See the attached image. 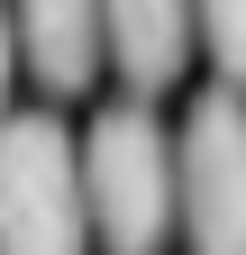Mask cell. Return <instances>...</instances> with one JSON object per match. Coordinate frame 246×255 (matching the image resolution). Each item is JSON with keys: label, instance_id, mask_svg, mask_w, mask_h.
<instances>
[{"label": "cell", "instance_id": "obj_4", "mask_svg": "<svg viewBox=\"0 0 246 255\" xmlns=\"http://www.w3.org/2000/svg\"><path fill=\"white\" fill-rule=\"evenodd\" d=\"M110 9V64L119 82L137 91V101H155V91L182 82V64L201 46V9L192 0H101Z\"/></svg>", "mask_w": 246, "mask_h": 255}, {"label": "cell", "instance_id": "obj_5", "mask_svg": "<svg viewBox=\"0 0 246 255\" xmlns=\"http://www.w3.org/2000/svg\"><path fill=\"white\" fill-rule=\"evenodd\" d=\"M18 55L46 91H91L110 64V9L101 0H18Z\"/></svg>", "mask_w": 246, "mask_h": 255}, {"label": "cell", "instance_id": "obj_7", "mask_svg": "<svg viewBox=\"0 0 246 255\" xmlns=\"http://www.w3.org/2000/svg\"><path fill=\"white\" fill-rule=\"evenodd\" d=\"M9 73H18V9H0V128H9Z\"/></svg>", "mask_w": 246, "mask_h": 255}, {"label": "cell", "instance_id": "obj_6", "mask_svg": "<svg viewBox=\"0 0 246 255\" xmlns=\"http://www.w3.org/2000/svg\"><path fill=\"white\" fill-rule=\"evenodd\" d=\"M192 9H201V46L219 82H246V0H192Z\"/></svg>", "mask_w": 246, "mask_h": 255}, {"label": "cell", "instance_id": "obj_1", "mask_svg": "<svg viewBox=\"0 0 246 255\" xmlns=\"http://www.w3.org/2000/svg\"><path fill=\"white\" fill-rule=\"evenodd\" d=\"M82 201H91V237L110 255H164L182 228V164L173 137L146 101H110L82 137Z\"/></svg>", "mask_w": 246, "mask_h": 255}, {"label": "cell", "instance_id": "obj_2", "mask_svg": "<svg viewBox=\"0 0 246 255\" xmlns=\"http://www.w3.org/2000/svg\"><path fill=\"white\" fill-rule=\"evenodd\" d=\"M91 201H82V146L55 110H27L0 128V255H82Z\"/></svg>", "mask_w": 246, "mask_h": 255}, {"label": "cell", "instance_id": "obj_3", "mask_svg": "<svg viewBox=\"0 0 246 255\" xmlns=\"http://www.w3.org/2000/svg\"><path fill=\"white\" fill-rule=\"evenodd\" d=\"M173 164H182V246L246 255V91L237 82H210L182 110Z\"/></svg>", "mask_w": 246, "mask_h": 255}]
</instances>
